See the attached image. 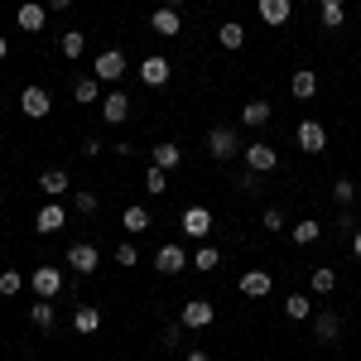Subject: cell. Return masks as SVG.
I'll return each instance as SVG.
<instances>
[{"label": "cell", "mask_w": 361, "mask_h": 361, "mask_svg": "<svg viewBox=\"0 0 361 361\" xmlns=\"http://www.w3.org/2000/svg\"><path fill=\"white\" fill-rule=\"evenodd\" d=\"M178 323H183L188 333H207V328L217 323V304H212V299H183Z\"/></svg>", "instance_id": "6da1fadb"}, {"label": "cell", "mask_w": 361, "mask_h": 361, "mask_svg": "<svg viewBox=\"0 0 361 361\" xmlns=\"http://www.w3.org/2000/svg\"><path fill=\"white\" fill-rule=\"evenodd\" d=\"M29 289H34V299H58V294L68 289V275H63L58 265H34V275H29Z\"/></svg>", "instance_id": "7a4b0ae2"}, {"label": "cell", "mask_w": 361, "mask_h": 361, "mask_svg": "<svg viewBox=\"0 0 361 361\" xmlns=\"http://www.w3.org/2000/svg\"><path fill=\"white\" fill-rule=\"evenodd\" d=\"M126 68H130V58L121 54V49H102V54L92 58V78H97V82H121Z\"/></svg>", "instance_id": "3957f363"}, {"label": "cell", "mask_w": 361, "mask_h": 361, "mask_svg": "<svg viewBox=\"0 0 361 361\" xmlns=\"http://www.w3.org/2000/svg\"><path fill=\"white\" fill-rule=\"evenodd\" d=\"M63 260H68L73 275H97V270H102V250H97V241H73Z\"/></svg>", "instance_id": "277c9868"}, {"label": "cell", "mask_w": 361, "mask_h": 361, "mask_svg": "<svg viewBox=\"0 0 361 361\" xmlns=\"http://www.w3.org/2000/svg\"><path fill=\"white\" fill-rule=\"evenodd\" d=\"M68 217H73V207H63L58 197H49V202L34 212V231H39V236H58V231L68 226Z\"/></svg>", "instance_id": "5b68a950"}, {"label": "cell", "mask_w": 361, "mask_h": 361, "mask_svg": "<svg viewBox=\"0 0 361 361\" xmlns=\"http://www.w3.org/2000/svg\"><path fill=\"white\" fill-rule=\"evenodd\" d=\"M207 154H212V159H236V154H241L236 126H212V130H207Z\"/></svg>", "instance_id": "8992f818"}, {"label": "cell", "mask_w": 361, "mask_h": 361, "mask_svg": "<svg viewBox=\"0 0 361 361\" xmlns=\"http://www.w3.org/2000/svg\"><path fill=\"white\" fill-rule=\"evenodd\" d=\"M178 226H183V236H193V241H207L217 222H212V207H183Z\"/></svg>", "instance_id": "52a82bcc"}, {"label": "cell", "mask_w": 361, "mask_h": 361, "mask_svg": "<svg viewBox=\"0 0 361 361\" xmlns=\"http://www.w3.org/2000/svg\"><path fill=\"white\" fill-rule=\"evenodd\" d=\"M188 260H193V255H188L183 246H173V241H164V246L154 250V270H159V275H183Z\"/></svg>", "instance_id": "ba28073f"}, {"label": "cell", "mask_w": 361, "mask_h": 361, "mask_svg": "<svg viewBox=\"0 0 361 361\" xmlns=\"http://www.w3.org/2000/svg\"><path fill=\"white\" fill-rule=\"evenodd\" d=\"M294 140H299L304 154H323V149H328V130H323V121H299Z\"/></svg>", "instance_id": "9c48e42d"}, {"label": "cell", "mask_w": 361, "mask_h": 361, "mask_svg": "<svg viewBox=\"0 0 361 361\" xmlns=\"http://www.w3.org/2000/svg\"><path fill=\"white\" fill-rule=\"evenodd\" d=\"M20 111H25L29 121H44V116L54 111V97H49L44 87H25V92H20Z\"/></svg>", "instance_id": "30bf717a"}, {"label": "cell", "mask_w": 361, "mask_h": 361, "mask_svg": "<svg viewBox=\"0 0 361 361\" xmlns=\"http://www.w3.org/2000/svg\"><path fill=\"white\" fill-rule=\"evenodd\" d=\"M15 25L25 29V34H39V29L49 25V5H44V0H25V5L15 10Z\"/></svg>", "instance_id": "8fae6325"}, {"label": "cell", "mask_w": 361, "mask_h": 361, "mask_svg": "<svg viewBox=\"0 0 361 361\" xmlns=\"http://www.w3.org/2000/svg\"><path fill=\"white\" fill-rule=\"evenodd\" d=\"M313 337H318L323 347H337V342H342V318H337L333 308L313 313Z\"/></svg>", "instance_id": "7c38bea8"}, {"label": "cell", "mask_w": 361, "mask_h": 361, "mask_svg": "<svg viewBox=\"0 0 361 361\" xmlns=\"http://www.w3.org/2000/svg\"><path fill=\"white\" fill-rule=\"evenodd\" d=\"M241 154H246L250 173H270V169L279 164V149H275V145H241Z\"/></svg>", "instance_id": "4fadbf2b"}, {"label": "cell", "mask_w": 361, "mask_h": 361, "mask_svg": "<svg viewBox=\"0 0 361 361\" xmlns=\"http://www.w3.org/2000/svg\"><path fill=\"white\" fill-rule=\"evenodd\" d=\"M169 73H173V68H169V58H164V54L140 58V82H145V87H164V82H169Z\"/></svg>", "instance_id": "5bb4252c"}, {"label": "cell", "mask_w": 361, "mask_h": 361, "mask_svg": "<svg viewBox=\"0 0 361 361\" xmlns=\"http://www.w3.org/2000/svg\"><path fill=\"white\" fill-rule=\"evenodd\" d=\"M102 121H106V126H126V121H130V97H126V92H106V97H102Z\"/></svg>", "instance_id": "9a60e30c"}, {"label": "cell", "mask_w": 361, "mask_h": 361, "mask_svg": "<svg viewBox=\"0 0 361 361\" xmlns=\"http://www.w3.org/2000/svg\"><path fill=\"white\" fill-rule=\"evenodd\" d=\"M73 333H78V337L102 333V308H97V304H78V308H73Z\"/></svg>", "instance_id": "2e32d148"}, {"label": "cell", "mask_w": 361, "mask_h": 361, "mask_svg": "<svg viewBox=\"0 0 361 361\" xmlns=\"http://www.w3.org/2000/svg\"><path fill=\"white\" fill-rule=\"evenodd\" d=\"M149 29H154V34H164V39H173V34H183V20H178V10L159 5V10L149 15Z\"/></svg>", "instance_id": "e0dca14e"}, {"label": "cell", "mask_w": 361, "mask_h": 361, "mask_svg": "<svg viewBox=\"0 0 361 361\" xmlns=\"http://www.w3.org/2000/svg\"><path fill=\"white\" fill-rule=\"evenodd\" d=\"M39 188L49 197H63V193H73V178H68V169H44L39 173Z\"/></svg>", "instance_id": "ac0fdd59"}, {"label": "cell", "mask_w": 361, "mask_h": 361, "mask_svg": "<svg viewBox=\"0 0 361 361\" xmlns=\"http://www.w3.org/2000/svg\"><path fill=\"white\" fill-rule=\"evenodd\" d=\"M73 102H78V106H102V82H97L92 73L78 78V82H73Z\"/></svg>", "instance_id": "d6986e66"}, {"label": "cell", "mask_w": 361, "mask_h": 361, "mask_svg": "<svg viewBox=\"0 0 361 361\" xmlns=\"http://www.w3.org/2000/svg\"><path fill=\"white\" fill-rule=\"evenodd\" d=\"M149 164L169 173V169H178V164H183V149H178L173 140H164V145H154V149H149Z\"/></svg>", "instance_id": "ffe728a7"}, {"label": "cell", "mask_w": 361, "mask_h": 361, "mask_svg": "<svg viewBox=\"0 0 361 361\" xmlns=\"http://www.w3.org/2000/svg\"><path fill=\"white\" fill-rule=\"evenodd\" d=\"M270 289H275V279L265 275V270H246V275H241V294H246V299H265Z\"/></svg>", "instance_id": "44dd1931"}, {"label": "cell", "mask_w": 361, "mask_h": 361, "mask_svg": "<svg viewBox=\"0 0 361 361\" xmlns=\"http://www.w3.org/2000/svg\"><path fill=\"white\" fill-rule=\"evenodd\" d=\"M255 10H260L265 25H284L294 15V0H255Z\"/></svg>", "instance_id": "7402d4cb"}, {"label": "cell", "mask_w": 361, "mask_h": 361, "mask_svg": "<svg viewBox=\"0 0 361 361\" xmlns=\"http://www.w3.org/2000/svg\"><path fill=\"white\" fill-rule=\"evenodd\" d=\"M270 116H275L270 102H246V106H241V126H246V130H260V126H270Z\"/></svg>", "instance_id": "603a6c76"}, {"label": "cell", "mask_w": 361, "mask_h": 361, "mask_svg": "<svg viewBox=\"0 0 361 361\" xmlns=\"http://www.w3.org/2000/svg\"><path fill=\"white\" fill-rule=\"evenodd\" d=\"M121 226H126L130 236H140V231H149V226H154V217H149V207H140V202H130V207L121 212Z\"/></svg>", "instance_id": "cb8c5ba5"}, {"label": "cell", "mask_w": 361, "mask_h": 361, "mask_svg": "<svg viewBox=\"0 0 361 361\" xmlns=\"http://www.w3.org/2000/svg\"><path fill=\"white\" fill-rule=\"evenodd\" d=\"M289 92H294L299 102H308V97H318V73H313V68H299V73L289 78Z\"/></svg>", "instance_id": "d4e9b609"}, {"label": "cell", "mask_w": 361, "mask_h": 361, "mask_svg": "<svg viewBox=\"0 0 361 361\" xmlns=\"http://www.w3.org/2000/svg\"><path fill=\"white\" fill-rule=\"evenodd\" d=\"M29 323H34L39 333H54V323H58L54 299H34V308H29Z\"/></svg>", "instance_id": "484cf974"}, {"label": "cell", "mask_w": 361, "mask_h": 361, "mask_svg": "<svg viewBox=\"0 0 361 361\" xmlns=\"http://www.w3.org/2000/svg\"><path fill=\"white\" fill-rule=\"evenodd\" d=\"M217 44L231 49V54H236V49H246V25H241V20H226V25L217 29Z\"/></svg>", "instance_id": "4316f807"}, {"label": "cell", "mask_w": 361, "mask_h": 361, "mask_svg": "<svg viewBox=\"0 0 361 361\" xmlns=\"http://www.w3.org/2000/svg\"><path fill=\"white\" fill-rule=\"evenodd\" d=\"M308 289H313L318 299H328V294L337 289V270H333V265H318V270L308 275Z\"/></svg>", "instance_id": "83f0119b"}, {"label": "cell", "mask_w": 361, "mask_h": 361, "mask_svg": "<svg viewBox=\"0 0 361 361\" xmlns=\"http://www.w3.org/2000/svg\"><path fill=\"white\" fill-rule=\"evenodd\" d=\"M188 265H193V270H202V275H212V270L222 265V250H217V246H207V241H202V246L193 250V260H188Z\"/></svg>", "instance_id": "f1b7e54d"}, {"label": "cell", "mask_w": 361, "mask_h": 361, "mask_svg": "<svg viewBox=\"0 0 361 361\" xmlns=\"http://www.w3.org/2000/svg\"><path fill=\"white\" fill-rule=\"evenodd\" d=\"M284 313H289L294 323H308V318H313V294H289V299H284Z\"/></svg>", "instance_id": "f546056e"}, {"label": "cell", "mask_w": 361, "mask_h": 361, "mask_svg": "<svg viewBox=\"0 0 361 361\" xmlns=\"http://www.w3.org/2000/svg\"><path fill=\"white\" fill-rule=\"evenodd\" d=\"M318 10H323V29H342V20H347V0H318Z\"/></svg>", "instance_id": "4dcf8cb0"}, {"label": "cell", "mask_w": 361, "mask_h": 361, "mask_svg": "<svg viewBox=\"0 0 361 361\" xmlns=\"http://www.w3.org/2000/svg\"><path fill=\"white\" fill-rule=\"evenodd\" d=\"M68 207H73L78 217H87V212H97V207H102V197L92 193V188H73V197H68Z\"/></svg>", "instance_id": "1f68e13d"}, {"label": "cell", "mask_w": 361, "mask_h": 361, "mask_svg": "<svg viewBox=\"0 0 361 361\" xmlns=\"http://www.w3.org/2000/svg\"><path fill=\"white\" fill-rule=\"evenodd\" d=\"M289 236H294V246H313L323 236V222H289Z\"/></svg>", "instance_id": "d6a6232c"}, {"label": "cell", "mask_w": 361, "mask_h": 361, "mask_svg": "<svg viewBox=\"0 0 361 361\" xmlns=\"http://www.w3.org/2000/svg\"><path fill=\"white\" fill-rule=\"evenodd\" d=\"M58 49H63V58H82V49H87V34H82V29H68V34L58 39Z\"/></svg>", "instance_id": "836d02e7"}, {"label": "cell", "mask_w": 361, "mask_h": 361, "mask_svg": "<svg viewBox=\"0 0 361 361\" xmlns=\"http://www.w3.org/2000/svg\"><path fill=\"white\" fill-rule=\"evenodd\" d=\"M260 226H265L270 236H279V231L289 226V217H284V207H265V212H260Z\"/></svg>", "instance_id": "e575fe53"}, {"label": "cell", "mask_w": 361, "mask_h": 361, "mask_svg": "<svg viewBox=\"0 0 361 361\" xmlns=\"http://www.w3.org/2000/svg\"><path fill=\"white\" fill-rule=\"evenodd\" d=\"M145 193H154V197L169 193V173H164V169H154V164L145 169Z\"/></svg>", "instance_id": "d590c367"}, {"label": "cell", "mask_w": 361, "mask_h": 361, "mask_svg": "<svg viewBox=\"0 0 361 361\" xmlns=\"http://www.w3.org/2000/svg\"><path fill=\"white\" fill-rule=\"evenodd\" d=\"M116 265H121V270H135V265H140L135 241H121V246H116Z\"/></svg>", "instance_id": "8d00e7d4"}, {"label": "cell", "mask_w": 361, "mask_h": 361, "mask_svg": "<svg viewBox=\"0 0 361 361\" xmlns=\"http://www.w3.org/2000/svg\"><path fill=\"white\" fill-rule=\"evenodd\" d=\"M333 197L342 207H352V202H357V183H352V178H333Z\"/></svg>", "instance_id": "74e56055"}, {"label": "cell", "mask_w": 361, "mask_h": 361, "mask_svg": "<svg viewBox=\"0 0 361 361\" xmlns=\"http://www.w3.org/2000/svg\"><path fill=\"white\" fill-rule=\"evenodd\" d=\"M25 289V275L20 270H0V294H20Z\"/></svg>", "instance_id": "f35d334b"}, {"label": "cell", "mask_w": 361, "mask_h": 361, "mask_svg": "<svg viewBox=\"0 0 361 361\" xmlns=\"http://www.w3.org/2000/svg\"><path fill=\"white\" fill-rule=\"evenodd\" d=\"M236 193L255 197V193H260V173H250V169H246V173H241V178H236Z\"/></svg>", "instance_id": "ab89813d"}, {"label": "cell", "mask_w": 361, "mask_h": 361, "mask_svg": "<svg viewBox=\"0 0 361 361\" xmlns=\"http://www.w3.org/2000/svg\"><path fill=\"white\" fill-rule=\"evenodd\" d=\"M183 333H188V328H183V323H169V328H164V337H159V342H164L169 352H173V347H178V342H183Z\"/></svg>", "instance_id": "60d3db41"}, {"label": "cell", "mask_w": 361, "mask_h": 361, "mask_svg": "<svg viewBox=\"0 0 361 361\" xmlns=\"http://www.w3.org/2000/svg\"><path fill=\"white\" fill-rule=\"evenodd\" d=\"M78 149H82V159H97V154H102V149H106V140H97V135H87L82 145H78Z\"/></svg>", "instance_id": "b9f144b4"}, {"label": "cell", "mask_w": 361, "mask_h": 361, "mask_svg": "<svg viewBox=\"0 0 361 361\" xmlns=\"http://www.w3.org/2000/svg\"><path fill=\"white\" fill-rule=\"evenodd\" d=\"M337 231H342V236H347V241H352V231H357V217H352V212H347V207H342V212H337Z\"/></svg>", "instance_id": "7bdbcfd3"}, {"label": "cell", "mask_w": 361, "mask_h": 361, "mask_svg": "<svg viewBox=\"0 0 361 361\" xmlns=\"http://www.w3.org/2000/svg\"><path fill=\"white\" fill-rule=\"evenodd\" d=\"M49 5V15H63V10H73V0H44Z\"/></svg>", "instance_id": "ee69618b"}, {"label": "cell", "mask_w": 361, "mask_h": 361, "mask_svg": "<svg viewBox=\"0 0 361 361\" xmlns=\"http://www.w3.org/2000/svg\"><path fill=\"white\" fill-rule=\"evenodd\" d=\"M183 361H212V357H207L202 347H193V352H188V357H183Z\"/></svg>", "instance_id": "f6af8a7d"}, {"label": "cell", "mask_w": 361, "mask_h": 361, "mask_svg": "<svg viewBox=\"0 0 361 361\" xmlns=\"http://www.w3.org/2000/svg\"><path fill=\"white\" fill-rule=\"evenodd\" d=\"M352 250H357V260H361V226L352 231Z\"/></svg>", "instance_id": "bcb514c9"}, {"label": "cell", "mask_w": 361, "mask_h": 361, "mask_svg": "<svg viewBox=\"0 0 361 361\" xmlns=\"http://www.w3.org/2000/svg\"><path fill=\"white\" fill-rule=\"evenodd\" d=\"M164 5H169V10H183V5H188V0H164Z\"/></svg>", "instance_id": "7dc6e473"}, {"label": "cell", "mask_w": 361, "mask_h": 361, "mask_svg": "<svg viewBox=\"0 0 361 361\" xmlns=\"http://www.w3.org/2000/svg\"><path fill=\"white\" fill-rule=\"evenodd\" d=\"M5 54H10V44H5V34H0V58H5Z\"/></svg>", "instance_id": "c3c4849f"}, {"label": "cell", "mask_w": 361, "mask_h": 361, "mask_svg": "<svg viewBox=\"0 0 361 361\" xmlns=\"http://www.w3.org/2000/svg\"><path fill=\"white\" fill-rule=\"evenodd\" d=\"M0 197H5V188H0Z\"/></svg>", "instance_id": "681fc988"}]
</instances>
